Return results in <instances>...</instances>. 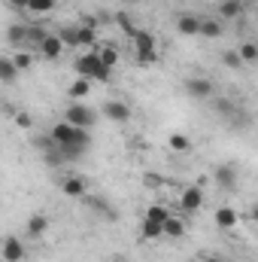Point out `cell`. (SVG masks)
<instances>
[{"mask_svg": "<svg viewBox=\"0 0 258 262\" xmlns=\"http://www.w3.org/2000/svg\"><path fill=\"white\" fill-rule=\"evenodd\" d=\"M73 67H76V76H85V79H91V82H110V79H113V70L97 58L94 49H91V52H82Z\"/></svg>", "mask_w": 258, "mask_h": 262, "instance_id": "cell-1", "label": "cell"}, {"mask_svg": "<svg viewBox=\"0 0 258 262\" xmlns=\"http://www.w3.org/2000/svg\"><path fill=\"white\" fill-rule=\"evenodd\" d=\"M134 52L140 64H155L158 61V40L149 31H137L134 34Z\"/></svg>", "mask_w": 258, "mask_h": 262, "instance_id": "cell-2", "label": "cell"}, {"mask_svg": "<svg viewBox=\"0 0 258 262\" xmlns=\"http://www.w3.org/2000/svg\"><path fill=\"white\" fill-rule=\"evenodd\" d=\"M49 137L55 140V146H67V143H79V140H91V134L85 128H76V125H70L67 119H61L58 125H52L49 131Z\"/></svg>", "mask_w": 258, "mask_h": 262, "instance_id": "cell-3", "label": "cell"}, {"mask_svg": "<svg viewBox=\"0 0 258 262\" xmlns=\"http://www.w3.org/2000/svg\"><path fill=\"white\" fill-rule=\"evenodd\" d=\"M64 119L70 122V125H76V128H94V122H97V116L88 110V107H82L79 101H73L70 107H67V113H64Z\"/></svg>", "mask_w": 258, "mask_h": 262, "instance_id": "cell-4", "label": "cell"}, {"mask_svg": "<svg viewBox=\"0 0 258 262\" xmlns=\"http://www.w3.org/2000/svg\"><path fill=\"white\" fill-rule=\"evenodd\" d=\"M183 89H186V95H189L192 101H210V98H213V92H216V89H213V82H210L207 76H192V79H186V85H183Z\"/></svg>", "mask_w": 258, "mask_h": 262, "instance_id": "cell-5", "label": "cell"}, {"mask_svg": "<svg viewBox=\"0 0 258 262\" xmlns=\"http://www.w3.org/2000/svg\"><path fill=\"white\" fill-rule=\"evenodd\" d=\"M237 165L234 162H222V165H216V171H213V180L222 186V189H234L237 186Z\"/></svg>", "mask_w": 258, "mask_h": 262, "instance_id": "cell-6", "label": "cell"}, {"mask_svg": "<svg viewBox=\"0 0 258 262\" xmlns=\"http://www.w3.org/2000/svg\"><path fill=\"white\" fill-rule=\"evenodd\" d=\"M179 207H183L186 213H197V210L203 207V189H200V186H186V189L179 192Z\"/></svg>", "mask_w": 258, "mask_h": 262, "instance_id": "cell-7", "label": "cell"}, {"mask_svg": "<svg viewBox=\"0 0 258 262\" xmlns=\"http://www.w3.org/2000/svg\"><path fill=\"white\" fill-rule=\"evenodd\" d=\"M40 55H43L46 61H58V58L64 55V40H61L58 34H46L43 43H40Z\"/></svg>", "mask_w": 258, "mask_h": 262, "instance_id": "cell-8", "label": "cell"}, {"mask_svg": "<svg viewBox=\"0 0 258 262\" xmlns=\"http://www.w3.org/2000/svg\"><path fill=\"white\" fill-rule=\"evenodd\" d=\"M104 116L110 119V122H119V125H125L131 119V107L125 101H107L104 104Z\"/></svg>", "mask_w": 258, "mask_h": 262, "instance_id": "cell-9", "label": "cell"}, {"mask_svg": "<svg viewBox=\"0 0 258 262\" xmlns=\"http://www.w3.org/2000/svg\"><path fill=\"white\" fill-rule=\"evenodd\" d=\"M3 259L6 262H21L24 259V241L18 235H6L3 241Z\"/></svg>", "mask_w": 258, "mask_h": 262, "instance_id": "cell-10", "label": "cell"}, {"mask_svg": "<svg viewBox=\"0 0 258 262\" xmlns=\"http://www.w3.org/2000/svg\"><path fill=\"white\" fill-rule=\"evenodd\" d=\"M49 232V216L46 213H34L28 223H24V235L28 238H43Z\"/></svg>", "mask_w": 258, "mask_h": 262, "instance_id": "cell-11", "label": "cell"}, {"mask_svg": "<svg viewBox=\"0 0 258 262\" xmlns=\"http://www.w3.org/2000/svg\"><path fill=\"white\" fill-rule=\"evenodd\" d=\"M200 25H203V18H197V15H179L176 18V31L183 37H200Z\"/></svg>", "mask_w": 258, "mask_h": 262, "instance_id": "cell-12", "label": "cell"}, {"mask_svg": "<svg viewBox=\"0 0 258 262\" xmlns=\"http://www.w3.org/2000/svg\"><path fill=\"white\" fill-rule=\"evenodd\" d=\"M85 177H64L61 180V192L67 198H85Z\"/></svg>", "mask_w": 258, "mask_h": 262, "instance_id": "cell-13", "label": "cell"}, {"mask_svg": "<svg viewBox=\"0 0 258 262\" xmlns=\"http://www.w3.org/2000/svg\"><path fill=\"white\" fill-rule=\"evenodd\" d=\"M213 220H216V226H219V229H225V232H231V229H237V223H240V216H237V210H231V207H219Z\"/></svg>", "mask_w": 258, "mask_h": 262, "instance_id": "cell-14", "label": "cell"}, {"mask_svg": "<svg viewBox=\"0 0 258 262\" xmlns=\"http://www.w3.org/2000/svg\"><path fill=\"white\" fill-rule=\"evenodd\" d=\"M67 95H70V101H82V98H88V95H91V79L76 76V82L67 89Z\"/></svg>", "mask_w": 258, "mask_h": 262, "instance_id": "cell-15", "label": "cell"}, {"mask_svg": "<svg viewBox=\"0 0 258 262\" xmlns=\"http://www.w3.org/2000/svg\"><path fill=\"white\" fill-rule=\"evenodd\" d=\"M243 0H222L219 3V18H240L243 15Z\"/></svg>", "mask_w": 258, "mask_h": 262, "instance_id": "cell-16", "label": "cell"}, {"mask_svg": "<svg viewBox=\"0 0 258 262\" xmlns=\"http://www.w3.org/2000/svg\"><path fill=\"white\" fill-rule=\"evenodd\" d=\"M18 73H21V70L15 67L12 58H0V82H3V85H12V82L18 79Z\"/></svg>", "mask_w": 258, "mask_h": 262, "instance_id": "cell-17", "label": "cell"}, {"mask_svg": "<svg viewBox=\"0 0 258 262\" xmlns=\"http://www.w3.org/2000/svg\"><path fill=\"white\" fill-rule=\"evenodd\" d=\"M140 235H143L146 241L164 238V226H161V223H155V220H146V216H143V223H140Z\"/></svg>", "mask_w": 258, "mask_h": 262, "instance_id": "cell-18", "label": "cell"}, {"mask_svg": "<svg viewBox=\"0 0 258 262\" xmlns=\"http://www.w3.org/2000/svg\"><path fill=\"white\" fill-rule=\"evenodd\" d=\"M94 52H97V58L110 67V70L119 64V49H116V46H104V43H97V49H94Z\"/></svg>", "mask_w": 258, "mask_h": 262, "instance_id": "cell-19", "label": "cell"}, {"mask_svg": "<svg viewBox=\"0 0 258 262\" xmlns=\"http://www.w3.org/2000/svg\"><path fill=\"white\" fill-rule=\"evenodd\" d=\"M85 204H88L94 213H104L107 220H113V216H116V213H113V207L107 204V198H100V195H85Z\"/></svg>", "mask_w": 258, "mask_h": 262, "instance_id": "cell-20", "label": "cell"}, {"mask_svg": "<svg viewBox=\"0 0 258 262\" xmlns=\"http://www.w3.org/2000/svg\"><path fill=\"white\" fill-rule=\"evenodd\" d=\"M167 146H170L173 152H189V149H192V140H189L183 131H170V137H167Z\"/></svg>", "mask_w": 258, "mask_h": 262, "instance_id": "cell-21", "label": "cell"}, {"mask_svg": "<svg viewBox=\"0 0 258 262\" xmlns=\"http://www.w3.org/2000/svg\"><path fill=\"white\" fill-rule=\"evenodd\" d=\"M186 229H189L186 220H179V216H173V213H170V220L164 223V235H167V238H183Z\"/></svg>", "mask_w": 258, "mask_h": 262, "instance_id": "cell-22", "label": "cell"}, {"mask_svg": "<svg viewBox=\"0 0 258 262\" xmlns=\"http://www.w3.org/2000/svg\"><path fill=\"white\" fill-rule=\"evenodd\" d=\"M200 37H207V40L222 37V18H203V25H200Z\"/></svg>", "mask_w": 258, "mask_h": 262, "instance_id": "cell-23", "label": "cell"}, {"mask_svg": "<svg viewBox=\"0 0 258 262\" xmlns=\"http://www.w3.org/2000/svg\"><path fill=\"white\" fill-rule=\"evenodd\" d=\"M146 220H155V223H167L170 220V207L167 204H149V210H146Z\"/></svg>", "mask_w": 258, "mask_h": 262, "instance_id": "cell-24", "label": "cell"}, {"mask_svg": "<svg viewBox=\"0 0 258 262\" xmlns=\"http://www.w3.org/2000/svg\"><path fill=\"white\" fill-rule=\"evenodd\" d=\"M79 46L97 49V31H94L91 25H82V28H79Z\"/></svg>", "mask_w": 258, "mask_h": 262, "instance_id": "cell-25", "label": "cell"}, {"mask_svg": "<svg viewBox=\"0 0 258 262\" xmlns=\"http://www.w3.org/2000/svg\"><path fill=\"white\" fill-rule=\"evenodd\" d=\"M55 9V0H31L28 3V12H34V15H49Z\"/></svg>", "mask_w": 258, "mask_h": 262, "instance_id": "cell-26", "label": "cell"}, {"mask_svg": "<svg viewBox=\"0 0 258 262\" xmlns=\"http://www.w3.org/2000/svg\"><path fill=\"white\" fill-rule=\"evenodd\" d=\"M237 52H240L243 64H255V61H258V46H255V43H243Z\"/></svg>", "mask_w": 258, "mask_h": 262, "instance_id": "cell-27", "label": "cell"}, {"mask_svg": "<svg viewBox=\"0 0 258 262\" xmlns=\"http://www.w3.org/2000/svg\"><path fill=\"white\" fill-rule=\"evenodd\" d=\"M58 37L64 40V46L79 49V28H61V31H58Z\"/></svg>", "mask_w": 258, "mask_h": 262, "instance_id": "cell-28", "label": "cell"}, {"mask_svg": "<svg viewBox=\"0 0 258 262\" xmlns=\"http://www.w3.org/2000/svg\"><path fill=\"white\" fill-rule=\"evenodd\" d=\"M222 64L231 67V70H237V67H243V58H240V52H237V49H228V52L222 55Z\"/></svg>", "mask_w": 258, "mask_h": 262, "instance_id": "cell-29", "label": "cell"}, {"mask_svg": "<svg viewBox=\"0 0 258 262\" xmlns=\"http://www.w3.org/2000/svg\"><path fill=\"white\" fill-rule=\"evenodd\" d=\"M12 61H15L18 70H31V64H34V58H31L28 52H15V55H12Z\"/></svg>", "mask_w": 258, "mask_h": 262, "instance_id": "cell-30", "label": "cell"}, {"mask_svg": "<svg viewBox=\"0 0 258 262\" xmlns=\"http://www.w3.org/2000/svg\"><path fill=\"white\" fill-rule=\"evenodd\" d=\"M213 104H216V113H222V116H228V113H234V104H231L228 98H216Z\"/></svg>", "mask_w": 258, "mask_h": 262, "instance_id": "cell-31", "label": "cell"}, {"mask_svg": "<svg viewBox=\"0 0 258 262\" xmlns=\"http://www.w3.org/2000/svg\"><path fill=\"white\" fill-rule=\"evenodd\" d=\"M15 122H18V128H34V119H31V113H15Z\"/></svg>", "mask_w": 258, "mask_h": 262, "instance_id": "cell-32", "label": "cell"}, {"mask_svg": "<svg viewBox=\"0 0 258 262\" xmlns=\"http://www.w3.org/2000/svg\"><path fill=\"white\" fill-rule=\"evenodd\" d=\"M3 3H6L9 9H18V12H21V9H28V3H31V0H3Z\"/></svg>", "mask_w": 258, "mask_h": 262, "instance_id": "cell-33", "label": "cell"}, {"mask_svg": "<svg viewBox=\"0 0 258 262\" xmlns=\"http://www.w3.org/2000/svg\"><path fill=\"white\" fill-rule=\"evenodd\" d=\"M200 262H228V259H222V256H216V253H203Z\"/></svg>", "mask_w": 258, "mask_h": 262, "instance_id": "cell-34", "label": "cell"}, {"mask_svg": "<svg viewBox=\"0 0 258 262\" xmlns=\"http://www.w3.org/2000/svg\"><path fill=\"white\" fill-rule=\"evenodd\" d=\"M252 220H255V223H258V204H255V207H252Z\"/></svg>", "mask_w": 258, "mask_h": 262, "instance_id": "cell-35", "label": "cell"}, {"mask_svg": "<svg viewBox=\"0 0 258 262\" xmlns=\"http://www.w3.org/2000/svg\"><path fill=\"white\" fill-rule=\"evenodd\" d=\"M110 262H128V259H122V256H113V259H110Z\"/></svg>", "mask_w": 258, "mask_h": 262, "instance_id": "cell-36", "label": "cell"}]
</instances>
